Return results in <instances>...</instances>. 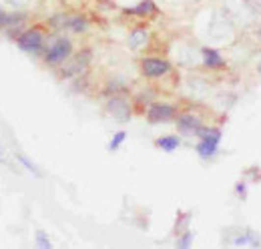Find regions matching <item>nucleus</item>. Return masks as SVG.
<instances>
[{
	"mask_svg": "<svg viewBox=\"0 0 261 249\" xmlns=\"http://www.w3.org/2000/svg\"><path fill=\"white\" fill-rule=\"evenodd\" d=\"M25 20V14H2L0 12V28H10L16 26Z\"/></svg>",
	"mask_w": 261,
	"mask_h": 249,
	"instance_id": "14",
	"label": "nucleus"
},
{
	"mask_svg": "<svg viewBox=\"0 0 261 249\" xmlns=\"http://www.w3.org/2000/svg\"><path fill=\"white\" fill-rule=\"evenodd\" d=\"M147 30H143V28H137V30H133L130 32V36H129V45L133 47V49H141V47H145L147 45Z\"/></svg>",
	"mask_w": 261,
	"mask_h": 249,
	"instance_id": "13",
	"label": "nucleus"
},
{
	"mask_svg": "<svg viewBox=\"0 0 261 249\" xmlns=\"http://www.w3.org/2000/svg\"><path fill=\"white\" fill-rule=\"evenodd\" d=\"M187 245H191V233H187L183 237V241H179V247H187Z\"/></svg>",
	"mask_w": 261,
	"mask_h": 249,
	"instance_id": "23",
	"label": "nucleus"
},
{
	"mask_svg": "<svg viewBox=\"0 0 261 249\" xmlns=\"http://www.w3.org/2000/svg\"><path fill=\"white\" fill-rule=\"evenodd\" d=\"M89 58H91L89 52H80V54H77V56L69 62V65L64 67L62 75H64V76H75V75L82 73V71L86 69V65H89Z\"/></svg>",
	"mask_w": 261,
	"mask_h": 249,
	"instance_id": "8",
	"label": "nucleus"
},
{
	"mask_svg": "<svg viewBox=\"0 0 261 249\" xmlns=\"http://www.w3.org/2000/svg\"><path fill=\"white\" fill-rule=\"evenodd\" d=\"M157 147H161L165 151H175L179 147V139L177 137H163L157 141Z\"/></svg>",
	"mask_w": 261,
	"mask_h": 249,
	"instance_id": "17",
	"label": "nucleus"
},
{
	"mask_svg": "<svg viewBox=\"0 0 261 249\" xmlns=\"http://www.w3.org/2000/svg\"><path fill=\"white\" fill-rule=\"evenodd\" d=\"M8 2L12 4V6H16V8H20V6H26L30 0H8Z\"/></svg>",
	"mask_w": 261,
	"mask_h": 249,
	"instance_id": "22",
	"label": "nucleus"
},
{
	"mask_svg": "<svg viewBox=\"0 0 261 249\" xmlns=\"http://www.w3.org/2000/svg\"><path fill=\"white\" fill-rule=\"evenodd\" d=\"M259 38H261V30H259Z\"/></svg>",
	"mask_w": 261,
	"mask_h": 249,
	"instance_id": "27",
	"label": "nucleus"
},
{
	"mask_svg": "<svg viewBox=\"0 0 261 249\" xmlns=\"http://www.w3.org/2000/svg\"><path fill=\"white\" fill-rule=\"evenodd\" d=\"M207 36L215 43H227L233 38V23L225 16V12H213L209 18Z\"/></svg>",
	"mask_w": 261,
	"mask_h": 249,
	"instance_id": "2",
	"label": "nucleus"
},
{
	"mask_svg": "<svg viewBox=\"0 0 261 249\" xmlns=\"http://www.w3.org/2000/svg\"><path fill=\"white\" fill-rule=\"evenodd\" d=\"M189 93H191L193 97H199V99H203V97H207V93H209V87L205 85V82H201V80H191Z\"/></svg>",
	"mask_w": 261,
	"mask_h": 249,
	"instance_id": "16",
	"label": "nucleus"
},
{
	"mask_svg": "<svg viewBox=\"0 0 261 249\" xmlns=\"http://www.w3.org/2000/svg\"><path fill=\"white\" fill-rule=\"evenodd\" d=\"M171 117H173V109L169 105H153L149 109V121H153V123L169 121Z\"/></svg>",
	"mask_w": 261,
	"mask_h": 249,
	"instance_id": "9",
	"label": "nucleus"
},
{
	"mask_svg": "<svg viewBox=\"0 0 261 249\" xmlns=\"http://www.w3.org/2000/svg\"><path fill=\"white\" fill-rule=\"evenodd\" d=\"M177 2H193V0H177Z\"/></svg>",
	"mask_w": 261,
	"mask_h": 249,
	"instance_id": "26",
	"label": "nucleus"
},
{
	"mask_svg": "<svg viewBox=\"0 0 261 249\" xmlns=\"http://www.w3.org/2000/svg\"><path fill=\"white\" fill-rule=\"evenodd\" d=\"M106 111H108V115H111V117H115L119 123H125L130 117V109H129V105L123 99H111V100H108V105H106Z\"/></svg>",
	"mask_w": 261,
	"mask_h": 249,
	"instance_id": "5",
	"label": "nucleus"
},
{
	"mask_svg": "<svg viewBox=\"0 0 261 249\" xmlns=\"http://www.w3.org/2000/svg\"><path fill=\"white\" fill-rule=\"evenodd\" d=\"M223 12L231 23H237V25H251L257 16L253 2H247V0H225Z\"/></svg>",
	"mask_w": 261,
	"mask_h": 249,
	"instance_id": "1",
	"label": "nucleus"
},
{
	"mask_svg": "<svg viewBox=\"0 0 261 249\" xmlns=\"http://www.w3.org/2000/svg\"><path fill=\"white\" fill-rule=\"evenodd\" d=\"M169 71V62L163 58H145L143 60V73L147 76H161Z\"/></svg>",
	"mask_w": 261,
	"mask_h": 249,
	"instance_id": "6",
	"label": "nucleus"
},
{
	"mask_svg": "<svg viewBox=\"0 0 261 249\" xmlns=\"http://www.w3.org/2000/svg\"><path fill=\"white\" fill-rule=\"evenodd\" d=\"M199 135L203 137V141L199 143V155L201 157H211L217 151V145L221 141V133L219 131H209V129H199Z\"/></svg>",
	"mask_w": 261,
	"mask_h": 249,
	"instance_id": "3",
	"label": "nucleus"
},
{
	"mask_svg": "<svg viewBox=\"0 0 261 249\" xmlns=\"http://www.w3.org/2000/svg\"><path fill=\"white\" fill-rule=\"evenodd\" d=\"M153 10H155V4L151 2V0H145V2H143V4H139L133 12H135V14H151Z\"/></svg>",
	"mask_w": 261,
	"mask_h": 249,
	"instance_id": "18",
	"label": "nucleus"
},
{
	"mask_svg": "<svg viewBox=\"0 0 261 249\" xmlns=\"http://www.w3.org/2000/svg\"><path fill=\"white\" fill-rule=\"evenodd\" d=\"M62 25L67 28H71V30H75V32H84L86 30V23L78 16H71L67 20H62Z\"/></svg>",
	"mask_w": 261,
	"mask_h": 249,
	"instance_id": "15",
	"label": "nucleus"
},
{
	"mask_svg": "<svg viewBox=\"0 0 261 249\" xmlns=\"http://www.w3.org/2000/svg\"><path fill=\"white\" fill-rule=\"evenodd\" d=\"M253 4H255V8H259V10H261V0H253Z\"/></svg>",
	"mask_w": 261,
	"mask_h": 249,
	"instance_id": "24",
	"label": "nucleus"
},
{
	"mask_svg": "<svg viewBox=\"0 0 261 249\" xmlns=\"http://www.w3.org/2000/svg\"><path fill=\"white\" fill-rule=\"evenodd\" d=\"M18 161H20V163H23V165H25V167H26V169H30L32 173H38V171H36V167H34V165H32V163H30V161H28L26 157H23V155H20V157H18Z\"/></svg>",
	"mask_w": 261,
	"mask_h": 249,
	"instance_id": "21",
	"label": "nucleus"
},
{
	"mask_svg": "<svg viewBox=\"0 0 261 249\" xmlns=\"http://www.w3.org/2000/svg\"><path fill=\"white\" fill-rule=\"evenodd\" d=\"M201 56H203V62L207 67H221L223 65V58L219 56V52L213 50V49H203Z\"/></svg>",
	"mask_w": 261,
	"mask_h": 249,
	"instance_id": "12",
	"label": "nucleus"
},
{
	"mask_svg": "<svg viewBox=\"0 0 261 249\" xmlns=\"http://www.w3.org/2000/svg\"><path fill=\"white\" fill-rule=\"evenodd\" d=\"M179 129L185 133H199L201 121L195 115H183V117H179Z\"/></svg>",
	"mask_w": 261,
	"mask_h": 249,
	"instance_id": "10",
	"label": "nucleus"
},
{
	"mask_svg": "<svg viewBox=\"0 0 261 249\" xmlns=\"http://www.w3.org/2000/svg\"><path fill=\"white\" fill-rule=\"evenodd\" d=\"M69 54H71V43L67 38H58L47 50V62L49 65H58V62H62Z\"/></svg>",
	"mask_w": 261,
	"mask_h": 249,
	"instance_id": "4",
	"label": "nucleus"
},
{
	"mask_svg": "<svg viewBox=\"0 0 261 249\" xmlns=\"http://www.w3.org/2000/svg\"><path fill=\"white\" fill-rule=\"evenodd\" d=\"M18 45H20L23 50H38L42 47V34L36 28L26 30L23 36L18 38Z\"/></svg>",
	"mask_w": 261,
	"mask_h": 249,
	"instance_id": "7",
	"label": "nucleus"
},
{
	"mask_svg": "<svg viewBox=\"0 0 261 249\" xmlns=\"http://www.w3.org/2000/svg\"><path fill=\"white\" fill-rule=\"evenodd\" d=\"M257 71H259V73H261V60H259V62H257Z\"/></svg>",
	"mask_w": 261,
	"mask_h": 249,
	"instance_id": "25",
	"label": "nucleus"
},
{
	"mask_svg": "<svg viewBox=\"0 0 261 249\" xmlns=\"http://www.w3.org/2000/svg\"><path fill=\"white\" fill-rule=\"evenodd\" d=\"M233 245L237 247H259V235L253 231H245L233 237Z\"/></svg>",
	"mask_w": 261,
	"mask_h": 249,
	"instance_id": "11",
	"label": "nucleus"
},
{
	"mask_svg": "<svg viewBox=\"0 0 261 249\" xmlns=\"http://www.w3.org/2000/svg\"><path fill=\"white\" fill-rule=\"evenodd\" d=\"M36 245H40V247H51V241H49L47 233H42V231L36 233Z\"/></svg>",
	"mask_w": 261,
	"mask_h": 249,
	"instance_id": "20",
	"label": "nucleus"
},
{
	"mask_svg": "<svg viewBox=\"0 0 261 249\" xmlns=\"http://www.w3.org/2000/svg\"><path fill=\"white\" fill-rule=\"evenodd\" d=\"M125 137H127V133L125 131H121V133H117L115 137H113V141H111V145H108V149H111V151H115L117 147H119V145L125 141Z\"/></svg>",
	"mask_w": 261,
	"mask_h": 249,
	"instance_id": "19",
	"label": "nucleus"
}]
</instances>
